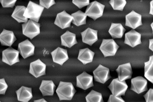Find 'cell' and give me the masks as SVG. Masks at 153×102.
I'll return each instance as SVG.
<instances>
[{
  "mask_svg": "<svg viewBox=\"0 0 153 102\" xmlns=\"http://www.w3.org/2000/svg\"><path fill=\"white\" fill-rule=\"evenodd\" d=\"M118 78L120 81L130 79L133 73L131 63L128 62L120 65L116 69Z\"/></svg>",
  "mask_w": 153,
  "mask_h": 102,
  "instance_id": "cell-17",
  "label": "cell"
},
{
  "mask_svg": "<svg viewBox=\"0 0 153 102\" xmlns=\"http://www.w3.org/2000/svg\"><path fill=\"white\" fill-rule=\"evenodd\" d=\"M44 8L32 1H30L25 9L24 16L25 17L38 22Z\"/></svg>",
  "mask_w": 153,
  "mask_h": 102,
  "instance_id": "cell-2",
  "label": "cell"
},
{
  "mask_svg": "<svg viewBox=\"0 0 153 102\" xmlns=\"http://www.w3.org/2000/svg\"><path fill=\"white\" fill-rule=\"evenodd\" d=\"M150 26L152 28V31H153V22L151 24Z\"/></svg>",
  "mask_w": 153,
  "mask_h": 102,
  "instance_id": "cell-39",
  "label": "cell"
},
{
  "mask_svg": "<svg viewBox=\"0 0 153 102\" xmlns=\"http://www.w3.org/2000/svg\"><path fill=\"white\" fill-rule=\"evenodd\" d=\"M46 65L38 59L30 64L29 72L36 78L46 74Z\"/></svg>",
  "mask_w": 153,
  "mask_h": 102,
  "instance_id": "cell-11",
  "label": "cell"
},
{
  "mask_svg": "<svg viewBox=\"0 0 153 102\" xmlns=\"http://www.w3.org/2000/svg\"><path fill=\"white\" fill-rule=\"evenodd\" d=\"M76 90L71 82L60 81L56 90L60 101L71 100Z\"/></svg>",
  "mask_w": 153,
  "mask_h": 102,
  "instance_id": "cell-1",
  "label": "cell"
},
{
  "mask_svg": "<svg viewBox=\"0 0 153 102\" xmlns=\"http://www.w3.org/2000/svg\"><path fill=\"white\" fill-rule=\"evenodd\" d=\"M144 76L153 83V55L150 56L149 60L144 63Z\"/></svg>",
  "mask_w": 153,
  "mask_h": 102,
  "instance_id": "cell-27",
  "label": "cell"
},
{
  "mask_svg": "<svg viewBox=\"0 0 153 102\" xmlns=\"http://www.w3.org/2000/svg\"><path fill=\"white\" fill-rule=\"evenodd\" d=\"M72 3L79 9L88 5L90 3V0H72Z\"/></svg>",
  "mask_w": 153,
  "mask_h": 102,
  "instance_id": "cell-30",
  "label": "cell"
},
{
  "mask_svg": "<svg viewBox=\"0 0 153 102\" xmlns=\"http://www.w3.org/2000/svg\"><path fill=\"white\" fill-rule=\"evenodd\" d=\"M26 8L24 6H16L11 15V17L19 23L27 22L28 19L24 16Z\"/></svg>",
  "mask_w": 153,
  "mask_h": 102,
  "instance_id": "cell-25",
  "label": "cell"
},
{
  "mask_svg": "<svg viewBox=\"0 0 153 102\" xmlns=\"http://www.w3.org/2000/svg\"><path fill=\"white\" fill-rule=\"evenodd\" d=\"M130 89L137 94L147 90V81L142 76H137L131 79Z\"/></svg>",
  "mask_w": 153,
  "mask_h": 102,
  "instance_id": "cell-12",
  "label": "cell"
},
{
  "mask_svg": "<svg viewBox=\"0 0 153 102\" xmlns=\"http://www.w3.org/2000/svg\"><path fill=\"white\" fill-rule=\"evenodd\" d=\"M17 100L22 102H28L32 98V88L22 86L16 91Z\"/></svg>",
  "mask_w": 153,
  "mask_h": 102,
  "instance_id": "cell-20",
  "label": "cell"
},
{
  "mask_svg": "<svg viewBox=\"0 0 153 102\" xmlns=\"http://www.w3.org/2000/svg\"><path fill=\"white\" fill-rule=\"evenodd\" d=\"M39 5L46 9H48L56 4L55 0H39Z\"/></svg>",
  "mask_w": 153,
  "mask_h": 102,
  "instance_id": "cell-31",
  "label": "cell"
},
{
  "mask_svg": "<svg viewBox=\"0 0 153 102\" xmlns=\"http://www.w3.org/2000/svg\"><path fill=\"white\" fill-rule=\"evenodd\" d=\"M109 4L114 10L123 11L126 5V0H110Z\"/></svg>",
  "mask_w": 153,
  "mask_h": 102,
  "instance_id": "cell-29",
  "label": "cell"
},
{
  "mask_svg": "<svg viewBox=\"0 0 153 102\" xmlns=\"http://www.w3.org/2000/svg\"><path fill=\"white\" fill-rule=\"evenodd\" d=\"M98 31L89 28L81 32L82 42L91 46L97 41L98 38Z\"/></svg>",
  "mask_w": 153,
  "mask_h": 102,
  "instance_id": "cell-18",
  "label": "cell"
},
{
  "mask_svg": "<svg viewBox=\"0 0 153 102\" xmlns=\"http://www.w3.org/2000/svg\"><path fill=\"white\" fill-rule=\"evenodd\" d=\"M53 62L62 66L69 59L67 50L57 47L51 52Z\"/></svg>",
  "mask_w": 153,
  "mask_h": 102,
  "instance_id": "cell-16",
  "label": "cell"
},
{
  "mask_svg": "<svg viewBox=\"0 0 153 102\" xmlns=\"http://www.w3.org/2000/svg\"><path fill=\"white\" fill-rule=\"evenodd\" d=\"M108 102H125L121 96H115L111 95L108 101Z\"/></svg>",
  "mask_w": 153,
  "mask_h": 102,
  "instance_id": "cell-35",
  "label": "cell"
},
{
  "mask_svg": "<svg viewBox=\"0 0 153 102\" xmlns=\"http://www.w3.org/2000/svg\"><path fill=\"white\" fill-rule=\"evenodd\" d=\"M143 96L146 102H153V89H150Z\"/></svg>",
  "mask_w": 153,
  "mask_h": 102,
  "instance_id": "cell-34",
  "label": "cell"
},
{
  "mask_svg": "<svg viewBox=\"0 0 153 102\" xmlns=\"http://www.w3.org/2000/svg\"><path fill=\"white\" fill-rule=\"evenodd\" d=\"M108 87L113 95L121 96L125 95L128 86L125 80L120 81L117 78L113 80Z\"/></svg>",
  "mask_w": 153,
  "mask_h": 102,
  "instance_id": "cell-6",
  "label": "cell"
},
{
  "mask_svg": "<svg viewBox=\"0 0 153 102\" xmlns=\"http://www.w3.org/2000/svg\"><path fill=\"white\" fill-rule=\"evenodd\" d=\"M150 10L149 14L153 15V0H152L150 2Z\"/></svg>",
  "mask_w": 153,
  "mask_h": 102,
  "instance_id": "cell-36",
  "label": "cell"
},
{
  "mask_svg": "<svg viewBox=\"0 0 153 102\" xmlns=\"http://www.w3.org/2000/svg\"><path fill=\"white\" fill-rule=\"evenodd\" d=\"M16 38L12 31L3 29L0 34V42L2 46L11 47Z\"/></svg>",
  "mask_w": 153,
  "mask_h": 102,
  "instance_id": "cell-19",
  "label": "cell"
},
{
  "mask_svg": "<svg viewBox=\"0 0 153 102\" xmlns=\"http://www.w3.org/2000/svg\"><path fill=\"white\" fill-rule=\"evenodd\" d=\"M126 31L121 24L111 23L108 32L113 39L121 38Z\"/></svg>",
  "mask_w": 153,
  "mask_h": 102,
  "instance_id": "cell-24",
  "label": "cell"
},
{
  "mask_svg": "<svg viewBox=\"0 0 153 102\" xmlns=\"http://www.w3.org/2000/svg\"><path fill=\"white\" fill-rule=\"evenodd\" d=\"M17 0H0L2 7L4 8L13 7Z\"/></svg>",
  "mask_w": 153,
  "mask_h": 102,
  "instance_id": "cell-32",
  "label": "cell"
},
{
  "mask_svg": "<svg viewBox=\"0 0 153 102\" xmlns=\"http://www.w3.org/2000/svg\"><path fill=\"white\" fill-rule=\"evenodd\" d=\"M93 74L95 81L102 84L111 78L109 69L100 64L93 71Z\"/></svg>",
  "mask_w": 153,
  "mask_h": 102,
  "instance_id": "cell-8",
  "label": "cell"
},
{
  "mask_svg": "<svg viewBox=\"0 0 153 102\" xmlns=\"http://www.w3.org/2000/svg\"><path fill=\"white\" fill-rule=\"evenodd\" d=\"M85 99L87 102H104L101 93L93 90L86 96Z\"/></svg>",
  "mask_w": 153,
  "mask_h": 102,
  "instance_id": "cell-28",
  "label": "cell"
},
{
  "mask_svg": "<svg viewBox=\"0 0 153 102\" xmlns=\"http://www.w3.org/2000/svg\"><path fill=\"white\" fill-rule=\"evenodd\" d=\"M119 48L113 39H103L99 49L105 57L115 55Z\"/></svg>",
  "mask_w": 153,
  "mask_h": 102,
  "instance_id": "cell-5",
  "label": "cell"
},
{
  "mask_svg": "<svg viewBox=\"0 0 153 102\" xmlns=\"http://www.w3.org/2000/svg\"><path fill=\"white\" fill-rule=\"evenodd\" d=\"M56 86L52 80H42L39 88L43 96L53 95Z\"/></svg>",
  "mask_w": 153,
  "mask_h": 102,
  "instance_id": "cell-22",
  "label": "cell"
},
{
  "mask_svg": "<svg viewBox=\"0 0 153 102\" xmlns=\"http://www.w3.org/2000/svg\"><path fill=\"white\" fill-rule=\"evenodd\" d=\"M71 15L73 17L72 22L74 25L79 26L86 24L87 16L85 13L79 10L72 13Z\"/></svg>",
  "mask_w": 153,
  "mask_h": 102,
  "instance_id": "cell-26",
  "label": "cell"
},
{
  "mask_svg": "<svg viewBox=\"0 0 153 102\" xmlns=\"http://www.w3.org/2000/svg\"><path fill=\"white\" fill-rule=\"evenodd\" d=\"M23 34L32 39L40 33V24L31 19L22 24Z\"/></svg>",
  "mask_w": 153,
  "mask_h": 102,
  "instance_id": "cell-3",
  "label": "cell"
},
{
  "mask_svg": "<svg viewBox=\"0 0 153 102\" xmlns=\"http://www.w3.org/2000/svg\"><path fill=\"white\" fill-rule=\"evenodd\" d=\"M35 46L28 39L19 43L18 51L24 59H26L34 54Z\"/></svg>",
  "mask_w": 153,
  "mask_h": 102,
  "instance_id": "cell-13",
  "label": "cell"
},
{
  "mask_svg": "<svg viewBox=\"0 0 153 102\" xmlns=\"http://www.w3.org/2000/svg\"><path fill=\"white\" fill-rule=\"evenodd\" d=\"M124 43L133 48L142 43L141 34L132 29L125 34Z\"/></svg>",
  "mask_w": 153,
  "mask_h": 102,
  "instance_id": "cell-15",
  "label": "cell"
},
{
  "mask_svg": "<svg viewBox=\"0 0 153 102\" xmlns=\"http://www.w3.org/2000/svg\"><path fill=\"white\" fill-rule=\"evenodd\" d=\"M149 48L152 51H153V39H149Z\"/></svg>",
  "mask_w": 153,
  "mask_h": 102,
  "instance_id": "cell-37",
  "label": "cell"
},
{
  "mask_svg": "<svg viewBox=\"0 0 153 102\" xmlns=\"http://www.w3.org/2000/svg\"><path fill=\"white\" fill-rule=\"evenodd\" d=\"M34 102H47V101L44 98H41L37 100H34Z\"/></svg>",
  "mask_w": 153,
  "mask_h": 102,
  "instance_id": "cell-38",
  "label": "cell"
},
{
  "mask_svg": "<svg viewBox=\"0 0 153 102\" xmlns=\"http://www.w3.org/2000/svg\"><path fill=\"white\" fill-rule=\"evenodd\" d=\"M76 87L84 90L94 86L93 76L85 71L76 76Z\"/></svg>",
  "mask_w": 153,
  "mask_h": 102,
  "instance_id": "cell-10",
  "label": "cell"
},
{
  "mask_svg": "<svg viewBox=\"0 0 153 102\" xmlns=\"http://www.w3.org/2000/svg\"><path fill=\"white\" fill-rule=\"evenodd\" d=\"M8 87L4 78L0 79V95H5Z\"/></svg>",
  "mask_w": 153,
  "mask_h": 102,
  "instance_id": "cell-33",
  "label": "cell"
},
{
  "mask_svg": "<svg viewBox=\"0 0 153 102\" xmlns=\"http://www.w3.org/2000/svg\"><path fill=\"white\" fill-rule=\"evenodd\" d=\"M125 25L135 29L142 25V16L134 10L126 16Z\"/></svg>",
  "mask_w": 153,
  "mask_h": 102,
  "instance_id": "cell-14",
  "label": "cell"
},
{
  "mask_svg": "<svg viewBox=\"0 0 153 102\" xmlns=\"http://www.w3.org/2000/svg\"><path fill=\"white\" fill-rule=\"evenodd\" d=\"M95 53L88 48L80 49L78 59L84 65L92 62Z\"/></svg>",
  "mask_w": 153,
  "mask_h": 102,
  "instance_id": "cell-23",
  "label": "cell"
},
{
  "mask_svg": "<svg viewBox=\"0 0 153 102\" xmlns=\"http://www.w3.org/2000/svg\"><path fill=\"white\" fill-rule=\"evenodd\" d=\"M19 53L18 50L10 47L2 52V61L7 64L12 66L19 62Z\"/></svg>",
  "mask_w": 153,
  "mask_h": 102,
  "instance_id": "cell-7",
  "label": "cell"
},
{
  "mask_svg": "<svg viewBox=\"0 0 153 102\" xmlns=\"http://www.w3.org/2000/svg\"><path fill=\"white\" fill-rule=\"evenodd\" d=\"M1 102V101H0V102Z\"/></svg>",
  "mask_w": 153,
  "mask_h": 102,
  "instance_id": "cell-40",
  "label": "cell"
},
{
  "mask_svg": "<svg viewBox=\"0 0 153 102\" xmlns=\"http://www.w3.org/2000/svg\"><path fill=\"white\" fill-rule=\"evenodd\" d=\"M62 45L71 48L77 43L76 34L66 31L60 36Z\"/></svg>",
  "mask_w": 153,
  "mask_h": 102,
  "instance_id": "cell-21",
  "label": "cell"
},
{
  "mask_svg": "<svg viewBox=\"0 0 153 102\" xmlns=\"http://www.w3.org/2000/svg\"><path fill=\"white\" fill-rule=\"evenodd\" d=\"M72 19L71 15L64 10L57 14L54 23L61 28L64 29L71 26Z\"/></svg>",
  "mask_w": 153,
  "mask_h": 102,
  "instance_id": "cell-9",
  "label": "cell"
},
{
  "mask_svg": "<svg viewBox=\"0 0 153 102\" xmlns=\"http://www.w3.org/2000/svg\"><path fill=\"white\" fill-rule=\"evenodd\" d=\"M105 6L96 1H93L87 5L85 13L87 16L95 21L102 16Z\"/></svg>",
  "mask_w": 153,
  "mask_h": 102,
  "instance_id": "cell-4",
  "label": "cell"
}]
</instances>
